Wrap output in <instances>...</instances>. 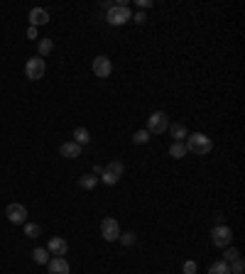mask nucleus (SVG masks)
Returning a JSON list of instances; mask_svg holds the SVG:
<instances>
[{
	"label": "nucleus",
	"instance_id": "f3484780",
	"mask_svg": "<svg viewBox=\"0 0 245 274\" xmlns=\"http://www.w3.org/2000/svg\"><path fill=\"white\" fill-rule=\"evenodd\" d=\"M74 142L81 144V147L89 144L91 142V132L86 130V128H76V130H74Z\"/></svg>",
	"mask_w": 245,
	"mask_h": 274
},
{
	"label": "nucleus",
	"instance_id": "4be33fe9",
	"mask_svg": "<svg viewBox=\"0 0 245 274\" xmlns=\"http://www.w3.org/2000/svg\"><path fill=\"white\" fill-rule=\"evenodd\" d=\"M39 233H42L39 225H34V223H25V235H27V238H39Z\"/></svg>",
	"mask_w": 245,
	"mask_h": 274
},
{
	"label": "nucleus",
	"instance_id": "1a4fd4ad",
	"mask_svg": "<svg viewBox=\"0 0 245 274\" xmlns=\"http://www.w3.org/2000/svg\"><path fill=\"white\" fill-rule=\"evenodd\" d=\"M93 74L98 78H108L113 74V64L108 56H96L93 59Z\"/></svg>",
	"mask_w": 245,
	"mask_h": 274
},
{
	"label": "nucleus",
	"instance_id": "dca6fc26",
	"mask_svg": "<svg viewBox=\"0 0 245 274\" xmlns=\"http://www.w3.org/2000/svg\"><path fill=\"white\" fill-rule=\"evenodd\" d=\"M96 184H98V176H93V174H84L81 179H78V186L86 188V191H93Z\"/></svg>",
	"mask_w": 245,
	"mask_h": 274
},
{
	"label": "nucleus",
	"instance_id": "7ed1b4c3",
	"mask_svg": "<svg viewBox=\"0 0 245 274\" xmlns=\"http://www.w3.org/2000/svg\"><path fill=\"white\" fill-rule=\"evenodd\" d=\"M167 128H169V118L165 110H155L147 118V132L150 135H162V132H167Z\"/></svg>",
	"mask_w": 245,
	"mask_h": 274
},
{
	"label": "nucleus",
	"instance_id": "aec40b11",
	"mask_svg": "<svg viewBox=\"0 0 245 274\" xmlns=\"http://www.w3.org/2000/svg\"><path fill=\"white\" fill-rule=\"evenodd\" d=\"M37 49H39V56L45 59L47 54H52V49H54V39H39V47H37Z\"/></svg>",
	"mask_w": 245,
	"mask_h": 274
},
{
	"label": "nucleus",
	"instance_id": "f03ea898",
	"mask_svg": "<svg viewBox=\"0 0 245 274\" xmlns=\"http://www.w3.org/2000/svg\"><path fill=\"white\" fill-rule=\"evenodd\" d=\"M122 172H125V164L115 159V162H111V164L103 166V172H100V181H103L106 186H115V184L120 181Z\"/></svg>",
	"mask_w": 245,
	"mask_h": 274
},
{
	"label": "nucleus",
	"instance_id": "f8f14e48",
	"mask_svg": "<svg viewBox=\"0 0 245 274\" xmlns=\"http://www.w3.org/2000/svg\"><path fill=\"white\" fill-rule=\"evenodd\" d=\"M47 267H49V274H69L67 257H52V260L47 262Z\"/></svg>",
	"mask_w": 245,
	"mask_h": 274
},
{
	"label": "nucleus",
	"instance_id": "bb28decb",
	"mask_svg": "<svg viewBox=\"0 0 245 274\" xmlns=\"http://www.w3.org/2000/svg\"><path fill=\"white\" fill-rule=\"evenodd\" d=\"M133 20H135V25H145V22H147V15L140 10V12H135V15H133Z\"/></svg>",
	"mask_w": 245,
	"mask_h": 274
},
{
	"label": "nucleus",
	"instance_id": "412c9836",
	"mask_svg": "<svg viewBox=\"0 0 245 274\" xmlns=\"http://www.w3.org/2000/svg\"><path fill=\"white\" fill-rule=\"evenodd\" d=\"M150 137H152V135H150L147 130H137L133 135V144H147L150 142Z\"/></svg>",
	"mask_w": 245,
	"mask_h": 274
},
{
	"label": "nucleus",
	"instance_id": "9d476101",
	"mask_svg": "<svg viewBox=\"0 0 245 274\" xmlns=\"http://www.w3.org/2000/svg\"><path fill=\"white\" fill-rule=\"evenodd\" d=\"M69 250V242L64 238H52V240L47 242V252L54 255V257H64Z\"/></svg>",
	"mask_w": 245,
	"mask_h": 274
},
{
	"label": "nucleus",
	"instance_id": "0eeeda50",
	"mask_svg": "<svg viewBox=\"0 0 245 274\" xmlns=\"http://www.w3.org/2000/svg\"><path fill=\"white\" fill-rule=\"evenodd\" d=\"M100 235H103V240L106 242L118 240V235H120V225H118V220L115 218H103L100 220Z\"/></svg>",
	"mask_w": 245,
	"mask_h": 274
},
{
	"label": "nucleus",
	"instance_id": "a211bd4d",
	"mask_svg": "<svg viewBox=\"0 0 245 274\" xmlns=\"http://www.w3.org/2000/svg\"><path fill=\"white\" fill-rule=\"evenodd\" d=\"M209 274H231V269H228V262H223V260H218V262H211V264H209Z\"/></svg>",
	"mask_w": 245,
	"mask_h": 274
},
{
	"label": "nucleus",
	"instance_id": "39448f33",
	"mask_svg": "<svg viewBox=\"0 0 245 274\" xmlns=\"http://www.w3.org/2000/svg\"><path fill=\"white\" fill-rule=\"evenodd\" d=\"M47 71V64L42 56H32V59H27V64H25V76L30 78V81H39V78L45 76Z\"/></svg>",
	"mask_w": 245,
	"mask_h": 274
},
{
	"label": "nucleus",
	"instance_id": "b1692460",
	"mask_svg": "<svg viewBox=\"0 0 245 274\" xmlns=\"http://www.w3.org/2000/svg\"><path fill=\"white\" fill-rule=\"evenodd\" d=\"M228 269H231V274H243V269H245V262L238 257V260H233V262L228 264Z\"/></svg>",
	"mask_w": 245,
	"mask_h": 274
},
{
	"label": "nucleus",
	"instance_id": "ddd939ff",
	"mask_svg": "<svg viewBox=\"0 0 245 274\" xmlns=\"http://www.w3.org/2000/svg\"><path fill=\"white\" fill-rule=\"evenodd\" d=\"M59 154L67 157V159H76V157H81V144H76L74 140H71V142H64L59 147Z\"/></svg>",
	"mask_w": 245,
	"mask_h": 274
},
{
	"label": "nucleus",
	"instance_id": "6e6552de",
	"mask_svg": "<svg viewBox=\"0 0 245 274\" xmlns=\"http://www.w3.org/2000/svg\"><path fill=\"white\" fill-rule=\"evenodd\" d=\"M5 216H8V220L15 223V225H25V223H27V208H25L23 203H10V206L5 208Z\"/></svg>",
	"mask_w": 245,
	"mask_h": 274
},
{
	"label": "nucleus",
	"instance_id": "c756f323",
	"mask_svg": "<svg viewBox=\"0 0 245 274\" xmlns=\"http://www.w3.org/2000/svg\"><path fill=\"white\" fill-rule=\"evenodd\" d=\"M27 39H37V27H30V30H27Z\"/></svg>",
	"mask_w": 245,
	"mask_h": 274
},
{
	"label": "nucleus",
	"instance_id": "393cba45",
	"mask_svg": "<svg viewBox=\"0 0 245 274\" xmlns=\"http://www.w3.org/2000/svg\"><path fill=\"white\" fill-rule=\"evenodd\" d=\"M118 240H120L125 247H130V245L135 242V233L133 230H130V233H120V235H118Z\"/></svg>",
	"mask_w": 245,
	"mask_h": 274
},
{
	"label": "nucleus",
	"instance_id": "cd10ccee",
	"mask_svg": "<svg viewBox=\"0 0 245 274\" xmlns=\"http://www.w3.org/2000/svg\"><path fill=\"white\" fill-rule=\"evenodd\" d=\"M137 8H142V10L152 8V0H137Z\"/></svg>",
	"mask_w": 245,
	"mask_h": 274
},
{
	"label": "nucleus",
	"instance_id": "5701e85b",
	"mask_svg": "<svg viewBox=\"0 0 245 274\" xmlns=\"http://www.w3.org/2000/svg\"><path fill=\"white\" fill-rule=\"evenodd\" d=\"M223 250H226V252H223V262H233V260H238V257H240V252H238V250H235V247H223Z\"/></svg>",
	"mask_w": 245,
	"mask_h": 274
},
{
	"label": "nucleus",
	"instance_id": "4468645a",
	"mask_svg": "<svg viewBox=\"0 0 245 274\" xmlns=\"http://www.w3.org/2000/svg\"><path fill=\"white\" fill-rule=\"evenodd\" d=\"M169 135H172V140L174 142H184L187 137H189V130H187V125H181V122H174L172 128H167Z\"/></svg>",
	"mask_w": 245,
	"mask_h": 274
},
{
	"label": "nucleus",
	"instance_id": "a878e982",
	"mask_svg": "<svg viewBox=\"0 0 245 274\" xmlns=\"http://www.w3.org/2000/svg\"><path fill=\"white\" fill-rule=\"evenodd\" d=\"M184 274H196V262L187 260V262H184Z\"/></svg>",
	"mask_w": 245,
	"mask_h": 274
},
{
	"label": "nucleus",
	"instance_id": "c85d7f7f",
	"mask_svg": "<svg viewBox=\"0 0 245 274\" xmlns=\"http://www.w3.org/2000/svg\"><path fill=\"white\" fill-rule=\"evenodd\" d=\"M213 220H216V225H226V216H223V213H216Z\"/></svg>",
	"mask_w": 245,
	"mask_h": 274
},
{
	"label": "nucleus",
	"instance_id": "20e7f679",
	"mask_svg": "<svg viewBox=\"0 0 245 274\" xmlns=\"http://www.w3.org/2000/svg\"><path fill=\"white\" fill-rule=\"evenodd\" d=\"M106 20H108V25H113V27H120V25H125L128 20H133V10L125 5V8H120V5H113V8H108V12H106Z\"/></svg>",
	"mask_w": 245,
	"mask_h": 274
},
{
	"label": "nucleus",
	"instance_id": "6ab92c4d",
	"mask_svg": "<svg viewBox=\"0 0 245 274\" xmlns=\"http://www.w3.org/2000/svg\"><path fill=\"white\" fill-rule=\"evenodd\" d=\"M32 260L37 264H47L49 260H52V257H49V252H47V247H37V250L32 252Z\"/></svg>",
	"mask_w": 245,
	"mask_h": 274
},
{
	"label": "nucleus",
	"instance_id": "9b49d317",
	"mask_svg": "<svg viewBox=\"0 0 245 274\" xmlns=\"http://www.w3.org/2000/svg\"><path fill=\"white\" fill-rule=\"evenodd\" d=\"M49 22V12L45 8H32L30 10V27H39V25H47Z\"/></svg>",
	"mask_w": 245,
	"mask_h": 274
},
{
	"label": "nucleus",
	"instance_id": "423d86ee",
	"mask_svg": "<svg viewBox=\"0 0 245 274\" xmlns=\"http://www.w3.org/2000/svg\"><path fill=\"white\" fill-rule=\"evenodd\" d=\"M233 240V230L228 225H213L211 228V242L216 247H231Z\"/></svg>",
	"mask_w": 245,
	"mask_h": 274
},
{
	"label": "nucleus",
	"instance_id": "f257e3e1",
	"mask_svg": "<svg viewBox=\"0 0 245 274\" xmlns=\"http://www.w3.org/2000/svg\"><path fill=\"white\" fill-rule=\"evenodd\" d=\"M184 144H187V152L196 154V157H203V154H209L213 150L211 137H206L203 132H191Z\"/></svg>",
	"mask_w": 245,
	"mask_h": 274
},
{
	"label": "nucleus",
	"instance_id": "2eb2a0df",
	"mask_svg": "<svg viewBox=\"0 0 245 274\" xmlns=\"http://www.w3.org/2000/svg\"><path fill=\"white\" fill-rule=\"evenodd\" d=\"M169 157H172V159H181V157H187V144L184 142H172L169 144Z\"/></svg>",
	"mask_w": 245,
	"mask_h": 274
}]
</instances>
